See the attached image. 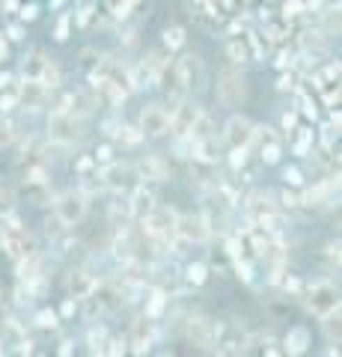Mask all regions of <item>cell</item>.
<instances>
[{
	"instance_id": "cell-1",
	"label": "cell",
	"mask_w": 342,
	"mask_h": 357,
	"mask_svg": "<svg viewBox=\"0 0 342 357\" xmlns=\"http://www.w3.org/2000/svg\"><path fill=\"white\" fill-rule=\"evenodd\" d=\"M48 140L60 149H72L84 143V119L69 110H51L48 116Z\"/></svg>"
},
{
	"instance_id": "cell-2",
	"label": "cell",
	"mask_w": 342,
	"mask_h": 357,
	"mask_svg": "<svg viewBox=\"0 0 342 357\" xmlns=\"http://www.w3.org/2000/svg\"><path fill=\"white\" fill-rule=\"evenodd\" d=\"M215 98L224 107H238L247 98V77L241 69H224L215 81Z\"/></svg>"
},
{
	"instance_id": "cell-3",
	"label": "cell",
	"mask_w": 342,
	"mask_h": 357,
	"mask_svg": "<svg viewBox=\"0 0 342 357\" xmlns=\"http://www.w3.org/2000/svg\"><path fill=\"white\" fill-rule=\"evenodd\" d=\"M54 203V215H57L65 227H78L90 211V197H86L81 188H72V191H63L51 199Z\"/></svg>"
},
{
	"instance_id": "cell-4",
	"label": "cell",
	"mask_w": 342,
	"mask_h": 357,
	"mask_svg": "<svg viewBox=\"0 0 342 357\" xmlns=\"http://www.w3.org/2000/svg\"><path fill=\"white\" fill-rule=\"evenodd\" d=\"M98 178H102V188L110 194H128L131 188L140 182V176L134 170V164H123V161H110L98 170Z\"/></svg>"
},
{
	"instance_id": "cell-5",
	"label": "cell",
	"mask_w": 342,
	"mask_h": 357,
	"mask_svg": "<svg viewBox=\"0 0 342 357\" xmlns=\"http://www.w3.org/2000/svg\"><path fill=\"white\" fill-rule=\"evenodd\" d=\"M215 337H217V319L203 316V312H194L185 321V340L200 351H212L215 349Z\"/></svg>"
},
{
	"instance_id": "cell-6",
	"label": "cell",
	"mask_w": 342,
	"mask_h": 357,
	"mask_svg": "<svg viewBox=\"0 0 342 357\" xmlns=\"http://www.w3.org/2000/svg\"><path fill=\"white\" fill-rule=\"evenodd\" d=\"M301 295H304V304H306V310H310L313 316H325V312L339 307V289L330 280H318Z\"/></svg>"
},
{
	"instance_id": "cell-7",
	"label": "cell",
	"mask_w": 342,
	"mask_h": 357,
	"mask_svg": "<svg viewBox=\"0 0 342 357\" xmlns=\"http://www.w3.org/2000/svg\"><path fill=\"white\" fill-rule=\"evenodd\" d=\"M143 220V232L146 236H158V238H176V220H179V211L173 206H152V211Z\"/></svg>"
},
{
	"instance_id": "cell-8",
	"label": "cell",
	"mask_w": 342,
	"mask_h": 357,
	"mask_svg": "<svg viewBox=\"0 0 342 357\" xmlns=\"http://www.w3.org/2000/svg\"><path fill=\"white\" fill-rule=\"evenodd\" d=\"M158 340V321L155 319H149V316H137L134 321H131V328H128V351H134V354H149V349L155 345Z\"/></svg>"
},
{
	"instance_id": "cell-9",
	"label": "cell",
	"mask_w": 342,
	"mask_h": 357,
	"mask_svg": "<svg viewBox=\"0 0 342 357\" xmlns=\"http://www.w3.org/2000/svg\"><path fill=\"white\" fill-rule=\"evenodd\" d=\"M247 337L250 333L235 325V321H217V337H215V349L217 354H244L247 351Z\"/></svg>"
},
{
	"instance_id": "cell-10",
	"label": "cell",
	"mask_w": 342,
	"mask_h": 357,
	"mask_svg": "<svg viewBox=\"0 0 342 357\" xmlns=\"http://www.w3.org/2000/svg\"><path fill=\"white\" fill-rule=\"evenodd\" d=\"M176 236L185 244H205L212 238V229H208V220L203 211H191V215H179V220H176Z\"/></svg>"
},
{
	"instance_id": "cell-11",
	"label": "cell",
	"mask_w": 342,
	"mask_h": 357,
	"mask_svg": "<svg viewBox=\"0 0 342 357\" xmlns=\"http://www.w3.org/2000/svg\"><path fill=\"white\" fill-rule=\"evenodd\" d=\"M137 128L143 131V137H146V140L164 137V134H170V110L161 107V105H146L140 110Z\"/></svg>"
},
{
	"instance_id": "cell-12",
	"label": "cell",
	"mask_w": 342,
	"mask_h": 357,
	"mask_svg": "<svg viewBox=\"0 0 342 357\" xmlns=\"http://www.w3.org/2000/svg\"><path fill=\"white\" fill-rule=\"evenodd\" d=\"M48 93L51 89L39 81V77H24V81L18 84L15 96H18V107L30 110V114H36V110H42L48 105Z\"/></svg>"
},
{
	"instance_id": "cell-13",
	"label": "cell",
	"mask_w": 342,
	"mask_h": 357,
	"mask_svg": "<svg viewBox=\"0 0 342 357\" xmlns=\"http://www.w3.org/2000/svg\"><path fill=\"white\" fill-rule=\"evenodd\" d=\"M0 342H3V351H15V354H33V340L27 337V331L21 328V321L6 319L0 325Z\"/></svg>"
},
{
	"instance_id": "cell-14",
	"label": "cell",
	"mask_w": 342,
	"mask_h": 357,
	"mask_svg": "<svg viewBox=\"0 0 342 357\" xmlns=\"http://www.w3.org/2000/svg\"><path fill=\"white\" fill-rule=\"evenodd\" d=\"M95 107H98V98L93 96V89H75V93H63V98L54 110H69V114L86 119V116H93Z\"/></svg>"
},
{
	"instance_id": "cell-15",
	"label": "cell",
	"mask_w": 342,
	"mask_h": 357,
	"mask_svg": "<svg viewBox=\"0 0 342 357\" xmlns=\"http://www.w3.org/2000/svg\"><path fill=\"white\" fill-rule=\"evenodd\" d=\"M253 128H256V122H253L250 116H241V114H233L226 119L224 126V140L226 146H247L250 149V137H253Z\"/></svg>"
},
{
	"instance_id": "cell-16",
	"label": "cell",
	"mask_w": 342,
	"mask_h": 357,
	"mask_svg": "<svg viewBox=\"0 0 342 357\" xmlns=\"http://www.w3.org/2000/svg\"><path fill=\"white\" fill-rule=\"evenodd\" d=\"M134 170L140 176V182H167L170 178V164L161 155H143L134 164Z\"/></svg>"
},
{
	"instance_id": "cell-17",
	"label": "cell",
	"mask_w": 342,
	"mask_h": 357,
	"mask_svg": "<svg viewBox=\"0 0 342 357\" xmlns=\"http://www.w3.org/2000/svg\"><path fill=\"white\" fill-rule=\"evenodd\" d=\"M95 274L90 271V268H72L69 277H65V289H69V295L75 301H84L86 295H93L95 289Z\"/></svg>"
},
{
	"instance_id": "cell-18",
	"label": "cell",
	"mask_w": 342,
	"mask_h": 357,
	"mask_svg": "<svg viewBox=\"0 0 342 357\" xmlns=\"http://www.w3.org/2000/svg\"><path fill=\"white\" fill-rule=\"evenodd\" d=\"M176 63V72L182 75V81H185V86L191 89H200V84H203V60L196 57V54H182L179 60H173Z\"/></svg>"
},
{
	"instance_id": "cell-19",
	"label": "cell",
	"mask_w": 342,
	"mask_h": 357,
	"mask_svg": "<svg viewBox=\"0 0 342 357\" xmlns=\"http://www.w3.org/2000/svg\"><path fill=\"white\" fill-rule=\"evenodd\" d=\"M283 354H292V357H301L310 351V345H313V337H310V331H306L304 325H295L289 328V333L283 337Z\"/></svg>"
},
{
	"instance_id": "cell-20",
	"label": "cell",
	"mask_w": 342,
	"mask_h": 357,
	"mask_svg": "<svg viewBox=\"0 0 342 357\" xmlns=\"http://www.w3.org/2000/svg\"><path fill=\"white\" fill-rule=\"evenodd\" d=\"M274 199V194L271 191H250L247 194V199H244V208H247V215H250V220L256 223V220H262L268 211H274V208H280L277 203H271Z\"/></svg>"
},
{
	"instance_id": "cell-21",
	"label": "cell",
	"mask_w": 342,
	"mask_h": 357,
	"mask_svg": "<svg viewBox=\"0 0 342 357\" xmlns=\"http://www.w3.org/2000/svg\"><path fill=\"white\" fill-rule=\"evenodd\" d=\"M167 304H170V295L164 292V289H158V286H152V292H149V298H146V304H143V316H149V319H161L164 316V310H167Z\"/></svg>"
},
{
	"instance_id": "cell-22",
	"label": "cell",
	"mask_w": 342,
	"mask_h": 357,
	"mask_svg": "<svg viewBox=\"0 0 342 357\" xmlns=\"http://www.w3.org/2000/svg\"><path fill=\"white\" fill-rule=\"evenodd\" d=\"M45 60H48V54L42 51V48H30L24 57H21V75H24V77H39Z\"/></svg>"
},
{
	"instance_id": "cell-23",
	"label": "cell",
	"mask_w": 342,
	"mask_h": 357,
	"mask_svg": "<svg viewBox=\"0 0 342 357\" xmlns=\"http://www.w3.org/2000/svg\"><path fill=\"white\" fill-rule=\"evenodd\" d=\"M191 140H205V137H215V119H212V114H205V110L200 107V114H196V119H194V126H191V134H187Z\"/></svg>"
},
{
	"instance_id": "cell-24",
	"label": "cell",
	"mask_w": 342,
	"mask_h": 357,
	"mask_svg": "<svg viewBox=\"0 0 342 357\" xmlns=\"http://www.w3.org/2000/svg\"><path fill=\"white\" fill-rule=\"evenodd\" d=\"M185 27L182 24H170V27H164V33H161V48L164 51H179V48H185Z\"/></svg>"
},
{
	"instance_id": "cell-25",
	"label": "cell",
	"mask_w": 342,
	"mask_h": 357,
	"mask_svg": "<svg viewBox=\"0 0 342 357\" xmlns=\"http://www.w3.org/2000/svg\"><path fill=\"white\" fill-rule=\"evenodd\" d=\"M21 194L30 197L33 206L51 203V188H48V182H24V185H21Z\"/></svg>"
},
{
	"instance_id": "cell-26",
	"label": "cell",
	"mask_w": 342,
	"mask_h": 357,
	"mask_svg": "<svg viewBox=\"0 0 342 357\" xmlns=\"http://www.w3.org/2000/svg\"><path fill=\"white\" fill-rule=\"evenodd\" d=\"M107 328L98 325V321H90V331H86V345H90V354H104V345H107Z\"/></svg>"
},
{
	"instance_id": "cell-27",
	"label": "cell",
	"mask_w": 342,
	"mask_h": 357,
	"mask_svg": "<svg viewBox=\"0 0 342 357\" xmlns=\"http://www.w3.org/2000/svg\"><path fill=\"white\" fill-rule=\"evenodd\" d=\"M318 325L325 331V340L330 345H339V307L325 312V316H318Z\"/></svg>"
},
{
	"instance_id": "cell-28",
	"label": "cell",
	"mask_w": 342,
	"mask_h": 357,
	"mask_svg": "<svg viewBox=\"0 0 342 357\" xmlns=\"http://www.w3.org/2000/svg\"><path fill=\"white\" fill-rule=\"evenodd\" d=\"M143 140H146V137H143V131L137 126H128V122H123L110 143H123V146H140Z\"/></svg>"
},
{
	"instance_id": "cell-29",
	"label": "cell",
	"mask_w": 342,
	"mask_h": 357,
	"mask_svg": "<svg viewBox=\"0 0 342 357\" xmlns=\"http://www.w3.org/2000/svg\"><path fill=\"white\" fill-rule=\"evenodd\" d=\"M60 321H63L60 312L51 310V307H42V310H36V316H33V325L42 328V331H57Z\"/></svg>"
},
{
	"instance_id": "cell-30",
	"label": "cell",
	"mask_w": 342,
	"mask_h": 357,
	"mask_svg": "<svg viewBox=\"0 0 342 357\" xmlns=\"http://www.w3.org/2000/svg\"><path fill=\"white\" fill-rule=\"evenodd\" d=\"M102 60H104V54L98 51V48H84L81 57H78V69H81L84 75H93L98 66H102Z\"/></svg>"
},
{
	"instance_id": "cell-31",
	"label": "cell",
	"mask_w": 342,
	"mask_h": 357,
	"mask_svg": "<svg viewBox=\"0 0 342 357\" xmlns=\"http://www.w3.org/2000/svg\"><path fill=\"white\" fill-rule=\"evenodd\" d=\"M182 280H185V286H203L208 280V265L205 262H191L185 268Z\"/></svg>"
},
{
	"instance_id": "cell-32",
	"label": "cell",
	"mask_w": 342,
	"mask_h": 357,
	"mask_svg": "<svg viewBox=\"0 0 342 357\" xmlns=\"http://www.w3.org/2000/svg\"><path fill=\"white\" fill-rule=\"evenodd\" d=\"M233 271H235V277H238V280L244 283V286H253V283H256V265H253L247 256H241V259L233 262Z\"/></svg>"
},
{
	"instance_id": "cell-33",
	"label": "cell",
	"mask_w": 342,
	"mask_h": 357,
	"mask_svg": "<svg viewBox=\"0 0 342 357\" xmlns=\"http://www.w3.org/2000/svg\"><path fill=\"white\" fill-rule=\"evenodd\" d=\"M226 57L233 66H244L250 60V51H247V42L244 39H233V42H226Z\"/></svg>"
},
{
	"instance_id": "cell-34",
	"label": "cell",
	"mask_w": 342,
	"mask_h": 357,
	"mask_svg": "<svg viewBox=\"0 0 342 357\" xmlns=\"http://www.w3.org/2000/svg\"><path fill=\"white\" fill-rule=\"evenodd\" d=\"M18 208V191L9 185H0V218H9Z\"/></svg>"
},
{
	"instance_id": "cell-35",
	"label": "cell",
	"mask_w": 342,
	"mask_h": 357,
	"mask_svg": "<svg viewBox=\"0 0 342 357\" xmlns=\"http://www.w3.org/2000/svg\"><path fill=\"white\" fill-rule=\"evenodd\" d=\"M259 158H262V164H268V167L280 164V158H283V143L280 140L262 143V146H259Z\"/></svg>"
},
{
	"instance_id": "cell-36",
	"label": "cell",
	"mask_w": 342,
	"mask_h": 357,
	"mask_svg": "<svg viewBox=\"0 0 342 357\" xmlns=\"http://www.w3.org/2000/svg\"><path fill=\"white\" fill-rule=\"evenodd\" d=\"M39 81L45 84L48 89H57L63 84V72H60V66L57 63H51L45 60V66H42V72H39Z\"/></svg>"
},
{
	"instance_id": "cell-37",
	"label": "cell",
	"mask_w": 342,
	"mask_h": 357,
	"mask_svg": "<svg viewBox=\"0 0 342 357\" xmlns=\"http://www.w3.org/2000/svg\"><path fill=\"white\" fill-rule=\"evenodd\" d=\"M18 140V126L13 119H9L6 114H0V149L3 146H13V143Z\"/></svg>"
},
{
	"instance_id": "cell-38",
	"label": "cell",
	"mask_w": 342,
	"mask_h": 357,
	"mask_svg": "<svg viewBox=\"0 0 342 357\" xmlns=\"http://www.w3.org/2000/svg\"><path fill=\"white\" fill-rule=\"evenodd\" d=\"M295 98H297V114H304L306 119H316V116H318L316 102H313L310 96H306V89H304V86H297V89H295Z\"/></svg>"
},
{
	"instance_id": "cell-39",
	"label": "cell",
	"mask_w": 342,
	"mask_h": 357,
	"mask_svg": "<svg viewBox=\"0 0 342 357\" xmlns=\"http://www.w3.org/2000/svg\"><path fill=\"white\" fill-rule=\"evenodd\" d=\"M297 131V140H295V152L306 158V152H313V143H316V131L310 128H295Z\"/></svg>"
},
{
	"instance_id": "cell-40",
	"label": "cell",
	"mask_w": 342,
	"mask_h": 357,
	"mask_svg": "<svg viewBox=\"0 0 342 357\" xmlns=\"http://www.w3.org/2000/svg\"><path fill=\"white\" fill-rule=\"evenodd\" d=\"M244 250H247V244H244V238H241V236H229L226 244H224V253H226L229 262L241 259V256H244Z\"/></svg>"
},
{
	"instance_id": "cell-41",
	"label": "cell",
	"mask_w": 342,
	"mask_h": 357,
	"mask_svg": "<svg viewBox=\"0 0 342 357\" xmlns=\"http://www.w3.org/2000/svg\"><path fill=\"white\" fill-rule=\"evenodd\" d=\"M72 170H75V176H93V173H98V164H95V158L93 155H81V158H75L72 161Z\"/></svg>"
},
{
	"instance_id": "cell-42",
	"label": "cell",
	"mask_w": 342,
	"mask_h": 357,
	"mask_svg": "<svg viewBox=\"0 0 342 357\" xmlns=\"http://www.w3.org/2000/svg\"><path fill=\"white\" fill-rule=\"evenodd\" d=\"M93 158H95V164H98V167L110 164V161H114V143H110V140L98 143V146L93 149Z\"/></svg>"
},
{
	"instance_id": "cell-43",
	"label": "cell",
	"mask_w": 342,
	"mask_h": 357,
	"mask_svg": "<svg viewBox=\"0 0 342 357\" xmlns=\"http://www.w3.org/2000/svg\"><path fill=\"white\" fill-rule=\"evenodd\" d=\"M280 289H283L286 295H297V298H301V292H304V280H301V277H295V274H286L283 280H280Z\"/></svg>"
},
{
	"instance_id": "cell-44",
	"label": "cell",
	"mask_w": 342,
	"mask_h": 357,
	"mask_svg": "<svg viewBox=\"0 0 342 357\" xmlns=\"http://www.w3.org/2000/svg\"><path fill=\"white\" fill-rule=\"evenodd\" d=\"M280 208L283 211H295V208H301V194H295V191H289V188H286V191H280Z\"/></svg>"
},
{
	"instance_id": "cell-45",
	"label": "cell",
	"mask_w": 342,
	"mask_h": 357,
	"mask_svg": "<svg viewBox=\"0 0 342 357\" xmlns=\"http://www.w3.org/2000/svg\"><path fill=\"white\" fill-rule=\"evenodd\" d=\"M297 86H301V75H297V72L280 75V81H277V89H280V93H295Z\"/></svg>"
},
{
	"instance_id": "cell-46",
	"label": "cell",
	"mask_w": 342,
	"mask_h": 357,
	"mask_svg": "<svg viewBox=\"0 0 342 357\" xmlns=\"http://www.w3.org/2000/svg\"><path fill=\"white\" fill-rule=\"evenodd\" d=\"M69 27H72V15L69 13H63L57 18V30H54V42H65L69 39Z\"/></svg>"
},
{
	"instance_id": "cell-47",
	"label": "cell",
	"mask_w": 342,
	"mask_h": 357,
	"mask_svg": "<svg viewBox=\"0 0 342 357\" xmlns=\"http://www.w3.org/2000/svg\"><path fill=\"white\" fill-rule=\"evenodd\" d=\"M128 351V342L123 337H107V345H104V354L110 357H119V354H125Z\"/></svg>"
},
{
	"instance_id": "cell-48",
	"label": "cell",
	"mask_w": 342,
	"mask_h": 357,
	"mask_svg": "<svg viewBox=\"0 0 342 357\" xmlns=\"http://www.w3.org/2000/svg\"><path fill=\"white\" fill-rule=\"evenodd\" d=\"M283 178H286V188H304V173L297 167H286Z\"/></svg>"
},
{
	"instance_id": "cell-49",
	"label": "cell",
	"mask_w": 342,
	"mask_h": 357,
	"mask_svg": "<svg viewBox=\"0 0 342 357\" xmlns=\"http://www.w3.org/2000/svg\"><path fill=\"white\" fill-rule=\"evenodd\" d=\"M119 126H123V119H119V116H107V119L102 122V134H104V140H114V134L119 131Z\"/></svg>"
},
{
	"instance_id": "cell-50",
	"label": "cell",
	"mask_w": 342,
	"mask_h": 357,
	"mask_svg": "<svg viewBox=\"0 0 342 357\" xmlns=\"http://www.w3.org/2000/svg\"><path fill=\"white\" fill-rule=\"evenodd\" d=\"M18 18L24 21V24H27V21H36V18H39V6H36V3H24V6H18Z\"/></svg>"
},
{
	"instance_id": "cell-51",
	"label": "cell",
	"mask_w": 342,
	"mask_h": 357,
	"mask_svg": "<svg viewBox=\"0 0 342 357\" xmlns=\"http://www.w3.org/2000/svg\"><path fill=\"white\" fill-rule=\"evenodd\" d=\"M297 116H301L297 110H286V114L280 116V128L283 131H295L297 128Z\"/></svg>"
},
{
	"instance_id": "cell-52",
	"label": "cell",
	"mask_w": 342,
	"mask_h": 357,
	"mask_svg": "<svg viewBox=\"0 0 342 357\" xmlns=\"http://www.w3.org/2000/svg\"><path fill=\"white\" fill-rule=\"evenodd\" d=\"M57 312H60V319H72V316H75V312H78V301H75V298L69 295V298H65V301H63V307H60Z\"/></svg>"
},
{
	"instance_id": "cell-53",
	"label": "cell",
	"mask_w": 342,
	"mask_h": 357,
	"mask_svg": "<svg viewBox=\"0 0 342 357\" xmlns=\"http://www.w3.org/2000/svg\"><path fill=\"white\" fill-rule=\"evenodd\" d=\"M18 107V96L15 93H3L0 96V114H9V110Z\"/></svg>"
},
{
	"instance_id": "cell-54",
	"label": "cell",
	"mask_w": 342,
	"mask_h": 357,
	"mask_svg": "<svg viewBox=\"0 0 342 357\" xmlns=\"http://www.w3.org/2000/svg\"><path fill=\"white\" fill-rule=\"evenodd\" d=\"M325 256H327V262H330V265L339 268V238H336V241H327Z\"/></svg>"
},
{
	"instance_id": "cell-55",
	"label": "cell",
	"mask_w": 342,
	"mask_h": 357,
	"mask_svg": "<svg viewBox=\"0 0 342 357\" xmlns=\"http://www.w3.org/2000/svg\"><path fill=\"white\" fill-rule=\"evenodd\" d=\"M6 36H9V42H21V39H24V21H21V24H9Z\"/></svg>"
},
{
	"instance_id": "cell-56",
	"label": "cell",
	"mask_w": 342,
	"mask_h": 357,
	"mask_svg": "<svg viewBox=\"0 0 342 357\" xmlns=\"http://www.w3.org/2000/svg\"><path fill=\"white\" fill-rule=\"evenodd\" d=\"M283 9H286V18H295V15H301V13H304L306 3H301V0H292V3H286Z\"/></svg>"
},
{
	"instance_id": "cell-57",
	"label": "cell",
	"mask_w": 342,
	"mask_h": 357,
	"mask_svg": "<svg viewBox=\"0 0 342 357\" xmlns=\"http://www.w3.org/2000/svg\"><path fill=\"white\" fill-rule=\"evenodd\" d=\"M90 18H93V9L90 6H81L78 9V27H86V24H90Z\"/></svg>"
},
{
	"instance_id": "cell-58",
	"label": "cell",
	"mask_w": 342,
	"mask_h": 357,
	"mask_svg": "<svg viewBox=\"0 0 342 357\" xmlns=\"http://www.w3.org/2000/svg\"><path fill=\"white\" fill-rule=\"evenodd\" d=\"M72 345H75L72 340H63V342H60V349H57V354H63V357H69V354L75 351V349H72Z\"/></svg>"
},
{
	"instance_id": "cell-59",
	"label": "cell",
	"mask_w": 342,
	"mask_h": 357,
	"mask_svg": "<svg viewBox=\"0 0 342 357\" xmlns=\"http://www.w3.org/2000/svg\"><path fill=\"white\" fill-rule=\"evenodd\" d=\"M9 84H13V75H6V72H0V89H6Z\"/></svg>"
},
{
	"instance_id": "cell-60",
	"label": "cell",
	"mask_w": 342,
	"mask_h": 357,
	"mask_svg": "<svg viewBox=\"0 0 342 357\" xmlns=\"http://www.w3.org/2000/svg\"><path fill=\"white\" fill-rule=\"evenodd\" d=\"M0 57L6 60V42H3V36H0Z\"/></svg>"
},
{
	"instance_id": "cell-61",
	"label": "cell",
	"mask_w": 342,
	"mask_h": 357,
	"mask_svg": "<svg viewBox=\"0 0 342 357\" xmlns=\"http://www.w3.org/2000/svg\"><path fill=\"white\" fill-rule=\"evenodd\" d=\"M6 9H18V0H6Z\"/></svg>"
},
{
	"instance_id": "cell-62",
	"label": "cell",
	"mask_w": 342,
	"mask_h": 357,
	"mask_svg": "<svg viewBox=\"0 0 342 357\" xmlns=\"http://www.w3.org/2000/svg\"><path fill=\"white\" fill-rule=\"evenodd\" d=\"M3 238H6V232H3V227H0V250H3Z\"/></svg>"
},
{
	"instance_id": "cell-63",
	"label": "cell",
	"mask_w": 342,
	"mask_h": 357,
	"mask_svg": "<svg viewBox=\"0 0 342 357\" xmlns=\"http://www.w3.org/2000/svg\"><path fill=\"white\" fill-rule=\"evenodd\" d=\"M51 3H54V6H60V3H63V0H51Z\"/></svg>"
},
{
	"instance_id": "cell-64",
	"label": "cell",
	"mask_w": 342,
	"mask_h": 357,
	"mask_svg": "<svg viewBox=\"0 0 342 357\" xmlns=\"http://www.w3.org/2000/svg\"><path fill=\"white\" fill-rule=\"evenodd\" d=\"M3 354H6V351H3V342H0V357H3Z\"/></svg>"
}]
</instances>
